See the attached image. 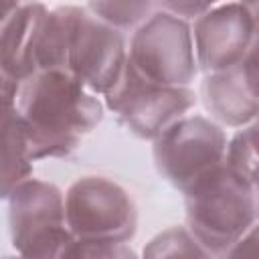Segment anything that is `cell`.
Masks as SVG:
<instances>
[{
	"mask_svg": "<svg viewBox=\"0 0 259 259\" xmlns=\"http://www.w3.org/2000/svg\"><path fill=\"white\" fill-rule=\"evenodd\" d=\"M16 109L30 162L69 156L103 119L101 101L67 69L36 71L20 81Z\"/></svg>",
	"mask_w": 259,
	"mask_h": 259,
	"instance_id": "1",
	"label": "cell"
},
{
	"mask_svg": "<svg viewBox=\"0 0 259 259\" xmlns=\"http://www.w3.org/2000/svg\"><path fill=\"white\" fill-rule=\"evenodd\" d=\"M184 208L188 233L219 255L257 227V184L223 164L184 192Z\"/></svg>",
	"mask_w": 259,
	"mask_h": 259,
	"instance_id": "2",
	"label": "cell"
},
{
	"mask_svg": "<svg viewBox=\"0 0 259 259\" xmlns=\"http://www.w3.org/2000/svg\"><path fill=\"white\" fill-rule=\"evenodd\" d=\"M125 65L148 83L188 87L198 73L190 24L156 6L134 30Z\"/></svg>",
	"mask_w": 259,
	"mask_h": 259,
	"instance_id": "3",
	"label": "cell"
},
{
	"mask_svg": "<svg viewBox=\"0 0 259 259\" xmlns=\"http://www.w3.org/2000/svg\"><path fill=\"white\" fill-rule=\"evenodd\" d=\"M10 237L22 259H61L73 243L65 221V196L53 182L30 178L8 198Z\"/></svg>",
	"mask_w": 259,
	"mask_h": 259,
	"instance_id": "4",
	"label": "cell"
},
{
	"mask_svg": "<svg viewBox=\"0 0 259 259\" xmlns=\"http://www.w3.org/2000/svg\"><path fill=\"white\" fill-rule=\"evenodd\" d=\"M65 221L73 239L125 243L138 231V206L119 182L83 176L65 194Z\"/></svg>",
	"mask_w": 259,
	"mask_h": 259,
	"instance_id": "5",
	"label": "cell"
},
{
	"mask_svg": "<svg viewBox=\"0 0 259 259\" xmlns=\"http://www.w3.org/2000/svg\"><path fill=\"white\" fill-rule=\"evenodd\" d=\"M227 136L202 115H186L154 140L152 156L160 176L180 192L225 164Z\"/></svg>",
	"mask_w": 259,
	"mask_h": 259,
	"instance_id": "6",
	"label": "cell"
},
{
	"mask_svg": "<svg viewBox=\"0 0 259 259\" xmlns=\"http://www.w3.org/2000/svg\"><path fill=\"white\" fill-rule=\"evenodd\" d=\"M105 105L138 138L156 140L196 105L190 87H164L138 77L127 65L105 95Z\"/></svg>",
	"mask_w": 259,
	"mask_h": 259,
	"instance_id": "7",
	"label": "cell"
},
{
	"mask_svg": "<svg viewBox=\"0 0 259 259\" xmlns=\"http://www.w3.org/2000/svg\"><path fill=\"white\" fill-rule=\"evenodd\" d=\"M194 57L206 73H219L241 65L257 49V4H212L194 20Z\"/></svg>",
	"mask_w": 259,
	"mask_h": 259,
	"instance_id": "8",
	"label": "cell"
},
{
	"mask_svg": "<svg viewBox=\"0 0 259 259\" xmlns=\"http://www.w3.org/2000/svg\"><path fill=\"white\" fill-rule=\"evenodd\" d=\"M127 59L123 32L91 16L85 8L75 26L67 71L91 93L105 95L119 81Z\"/></svg>",
	"mask_w": 259,
	"mask_h": 259,
	"instance_id": "9",
	"label": "cell"
},
{
	"mask_svg": "<svg viewBox=\"0 0 259 259\" xmlns=\"http://www.w3.org/2000/svg\"><path fill=\"white\" fill-rule=\"evenodd\" d=\"M200 97L206 111L223 125L247 127L255 123L259 111L255 53L233 69L206 75L200 85Z\"/></svg>",
	"mask_w": 259,
	"mask_h": 259,
	"instance_id": "10",
	"label": "cell"
},
{
	"mask_svg": "<svg viewBox=\"0 0 259 259\" xmlns=\"http://www.w3.org/2000/svg\"><path fill=\"white\" fill-rule=\"evenodd\" d=\"M81 14L83 8L71 4L49 10L34 49V73L49 69H67L71 40Z\"/></svg>",
	"mask_w": 259,
	"mask_h": 259,
	"instance_id": "11",
	"label": "cell"
},
{
	"mask_svg": "<svg viewBox=\"0 0 259 259\" xmlns=\"http://www.w3.org/2000/svg\"><path fill=\"white\" fill-rule=\"evenodd\" d=\"M32 176V162L26 154L24 134H14L0 140V200Z\"/></svg>",
	"mask_w": 259,
	"mask_h": 259,
	"instance_id": "12",
	"label": "cell"
},
{
	"mask_svg": "<svg viewBox=\"0 0 259 259\" xmlns=\"http://www.w3.org/2000/svg\"><path fill=\"white\" fill-rule=\"evenodd\" d=\"M142 259H212V257L188 233L186 227H168L146 243Z\"/></svg>",
	"mask_w": 259,
	"mask_h": 259,
	"instance_id": "13",
	"label": "cell"
},
{
	"mask_svg": "<svg viewBox=\"0 0 259 259\" xmlns=\"http://www.w3.org/2000/svg\"><path fill=\"white\" fill-rule=\"evenodd\" d=\"M91 16L123 32L136 30L156 10L154 2H89L83 6Z\"/></svg>",
	"mask_w": 259,
	"mask_h": 259,
	"instance_id": "14",
	"label": "cell"
},
{
	"mask_svg": "<svg viewBox=\"0 0 259 259\" xmlns=\"http://www.w3.org/2000/svg\"><path fill=\"white\" fill-rule=\"evenodd\" d=\"M225 166L241 178L257 184V123L241 127L227 144Z\"/></svg>",
	"mask_w": 259,
	"mask_h": 259,
	"instance_id": "15",
	"label": "cell"
},
{
	"mask_svg": "<svg viewBox=\"0 0 259 259\" xmlns=\"http://www.w3.org/2000/svg\"><path fill=\"white\" fill-rule=\"evenodd\" d=\"M61 259H140V257L125 243L73 239V243L65 249Z\"/></svg>",
	"mask_w": 259,
	"mask_h": 259,
	"instance_id": "16",
	"label": "cell"
},
{
	"mask_svg": "<svg viewBox=\"0 0 259 259\" xmlns=\"http://www.w3.org/2000/svg\"><path fill=\"white\" fill-rule=\"evenodd\" d=\"M14 134H24V121L16 109V99L0 97V140Z\"/></svg>",
	"mask_w": 259,
	"mask_h": 259,
	"instance_id": "17",
	"label": "cell"
},
{
	"mask_svg": "<svg viewBox=\"0 0 259 259\" xmlns=\"http://www.w3.org/2000/svg\"><path fill=\"white\" fill-rule=\"evenodd\" d=\"M257 257V227L247 231L239 241L219 253V259H255Z\"/></svg>",
	"mask_w": 259,
	"mask_h": 259,
	"instance_id": "18",
	"label": "cell"
},
{
	"mask_svg": "<svg viewBox=\"0 0 259 259\" xmlns=\"http://www.w3.org/2000/svg\"><path fill=\"white\" fill-rule=\"evenodd\" d=\"M156 6L188 22V18L202 16L212 4L210 2H162V4H156Z\"/></svg>",
	"mask_w": 259,
	"mask_h": 259,
	"instance_id": "19",
	"label": "cell"
},
{
	"mask_svg": "<svg viewBox=\"0 0 259 259\" xmlns=\"http://www.w3.org/2000/svg\"><path fill=\"white\" fill-rule=\"evenodd\" d=\"M18 81L4 69L0 67V97H8V99H16V91H18Z\"/></svg>",
	"mask_w": 259,
	"mask_h": 259,
	"instance_id": "20",
	"label": "cell"
},
{
	"mask_svg": "<svg viewBox=\"0 0 259 259\" xmlns=\"http://www.w3.org/2000/svg\"><path fill=\"white\" fill-rule=\"evenodd\" d=\"M18 8H20V2H0V36L4 34L6 26L10 24Z\"/></svg>",
	"mask_w": 259,
	"mask_h": 259,
	"instance_id": "21",
	"label": "cell"
},
{
	"mask_svg": "<svg viewBox=\"0 0 259 259\" xmlns=\"http://www.w3.org/2000/svg\"><path fill=\"white\" fill-rule=\"evenodd\" d=\"M2 259H22V257L18 255V257H2Z\"/></svg>",
	"mask_w": 259,
	"mask_h": 259,
	"instance_id": "22",
	"label": "cell"
}]
</instances>
